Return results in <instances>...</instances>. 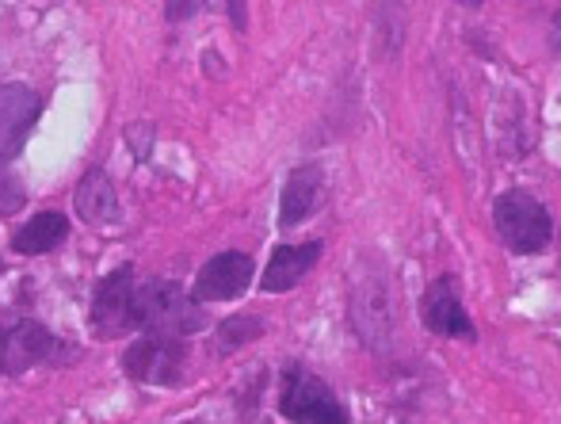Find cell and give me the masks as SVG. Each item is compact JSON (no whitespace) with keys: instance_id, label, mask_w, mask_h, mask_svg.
<instances>
[{"instance_id":"1","label":"cell","mask_w":561,"mask_h":424,"mask_svg":"<svg viewBox=\"0 0 561 424\" xmlns=\"http://www.w3.org/2000/svg\"><path fill=\"white\" fill-rule=\"evenodd\" d=\"M207 325V313L192 298V290H184L172 279H149L138 283V295H134V329L157 336H180L199 333Z\"/></svg>"},{"instance_id":"2","label":"cell","mask_w":561,"mask_h":424,"mask_svg":"<svg viewBox=\"0 0 561 424\" xmlns=\"http://www.w3.org/2000/svg\"><path fill=\"white\" fill-rule=\"evenodd\" d=\"M77 348L35 318H0V375H20L38 364H69Z\"/></svg>"},{"instance_id":"3","label":"cell","mask_w":561,"mask_h":424,"mask_svg":"<svg viewBox=\"0 0 561 424\" xmlns=\"http://www.w3.org/2000/svg\"><path fill=\"white\" fill-rule=\"evenodd\" d=\"M493 226L501 233V241L519 256L547 253L550 241H554V222H550V210L535 199L531 192H504L493 203Z\"/></svg>"},{"instance_id":"4","label":"cell","mask_w":561,"mask_h":424,"mask_svg":"<svg viewBox=\"0 0 561 424\" xmlns=\"http://www.w3.org/2000/svg\"><path fill=\"white\" fill-rule=\"evenodd\" d=\"M279 413L290 424H352V413L336 398V390L302 364H290L283 371Z\"/></svg>"},{"instance_id":"5","label":"cell","mask_w":561,"mask_h":424,"mask_svg":"<svg viewBox=\"0 0 561 424\" xmlns=\"http://www.w3.org/2000/svg\"><path fill=\"white\" fill-rule=\"evenodd\" d=\"M123 371L141 387H180L187 371V344L180 336L146 333L123 352Z\"/></svg>"},{"instance_id":"6","label":"cell","mask_w":561,"mask_h":424,"mask_svg":"<svg viewBox=\"0 0 561 424\" xmlns=\"http://www.w3.org/2000/svg\"><path fill=\"white\" fill-rule=\"evenodd\" d=\"M134 295H138V276H134V268H115L112 276L96 283V290H92V310H89L96 336L115 341V336L134 333Z\"/></svg>"},{"instance_id":"7","label":"cell","mask_w":561,"mask_h":424,"mask_svg":"<svg viewBox=\"0 0 561 424\" xmlns=\"http://www.w3.org/2000/svg\"><path fill=\"white\" fill-rule=\"evenodd\" d=\"M38 115H43V96L31 84H0V157L4 161L23 149Z\"/></svg>"},{"instance_id":"8","label":"cell","mask_w":561,"mask_h":424,"mask_svg":"<svg viewBox=\"0 0 561 424\" xmlns=\"http://www.w3.org/2000/svg\"><path fill=\"white\" fill-rule=\"evenodd\" d=\"M421 321L428 333L447 336V341H478L470 313H466L462 298H458L455 279H436L421 298Z\"/></svg>"},{"instance_id":"9","label":"cell","mask_w":561,"mask_h":424,"mask_svg":"<svg viewBox=\"0 0 561 424\" xmlns=\"http://www.w3.org/2000/svg\"><path fill=\"white\" fill-rule=\"evenodd\" d=\"M252 272H256L252 256L233 253V249H229V253L210 256V261L199 268V276H195L192 298L195 302H229V298H237V295L249 290Z\"/></svg>"},{"instance_id":"10","label":"cell","mask_w":561,"mask_h":424,"mask_svg":"<svg viewBox=\"0 0 561 424\" xmlns=\"http://www.w3.org/2000/svg\"><path fill=\"white\" fill-rule=\"evenodd\" d=\"M352 325L359 329V336L370 348H386V341L393 333V321H390L382 276H367L352 283Z\"/></svg>"},{"instance_id":"11","label":"cell","mask_w":561,"mask_h":424,"mask_svg":"<svg viewBox=\"0 0 561 424\" xmlns=\"http://www.w3.org/2000/svg\"><path fill=\"white\" fill-rule=\"evenodd\" d=\"M321 203H325V169L321 164H298L279 195V230L302 226Z\"/></svg>"},{"instance_id":"12","label":"cell","mask_w":561,"mask_h":424,"mask_svg":"<svg viewBox=\"0 0 561 424\" xmlns=\"http://www.w3.org/2000/svg\"><path fill=\"white\" fill-rule=\"evenodd\" d=\"M321 241H302V245H279L267 261L264 276H260V287L272 290V295H283V290H295L298 283L306 279V272L321 261Z\"/></svg>"},{"instance_id":"13","label":"cell","mask_w":561,"mask_h":424,"mask_svg":"<svg viewBox=\"0 0 561 424\" xmlns=\"http://www.w3.org/2000/svg\"><path fill=\"white\" fill-rule=\"evenodd\" d=\"M73 207L81 215V222L89 226H112L118 222V192L104 169H89L77 184Z\"/></svg>"},{"instance_id":"14","label":"cell","mask_w":561,"mask_h":424,"mask_svg":"<svg viewBox=\"0 0 561 424\" xmlns=\"http://www.w3.org/2000/svg\"><path fill=\"white\" fill-rule=\"evenodd\" d=\"M66 238H69V218L61 215V210H43V215L27 218V222L12 233V249L20 256H43V253H54Z\"/></svg>"},{"instance_id":"15","label":"cell","mask_w":561,"mask_h":424,"mask_svg":"<svg viewBox=\"0 0 561 424\" xmlns=\"http://www.w3.org/2000/svg\"><path fill=\"white\" fill-rule=\"evenodd\" d=\"M260 336H264V321L252 318V313H233V318H226L222 325H218L215 341H210V352H215V356H233L237 348L260 341Z\"/></svg>"},{"instance_id":"16","label":"cell","mask_w":561,"mask_h":424,"mask_svg":"<svg viewBox=\"0 0 561 424\" xmlns=\"http://www.w3.org/2000/svg\"><path fill=\"white\" fill-rule=\"evenodd\" d=\"M23 203H27V192L20 187V180L8 172V161L0 157V215H20L23 210Z\"/></svg>"},{"instance_id":"17","label":"cell","mask_w":561,"mask_h":424,"mask_svg":"<svg viewBox=\"0 0 561 424\" xmlns=\"http://www.w3.org/2000/svg\"><path fill=\"white\" fill-rule=\"evenodd\" d=\"M195 12H199V4H169L164 8L169 20H187V15H195Z\"/></svg>"},{"instance_id":"18","label":"cell","mask_w":561,"mask_h":424,"mask_svg":"<svg viewBox=\"0 0 561 424\" xmlns=\"http://www.w3.org/2000/svg\"><path fill=\"white\" fill-rule=\"evenodd\" d=\"M229 15H233V20H237V27L244 31V8H241V4H229Z\"/></svg>"}]
</instances>
